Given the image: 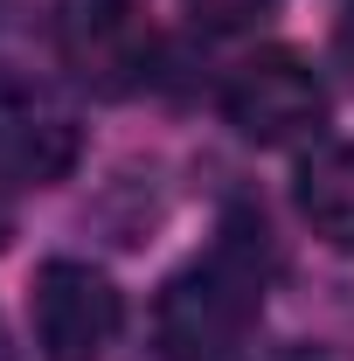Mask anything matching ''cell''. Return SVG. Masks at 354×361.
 <instances>
[{
    "label": "cell",
    "mask_w": 354,
    "mask_h": 361,
    "mask_svg": "<svg viewBox=\"0 0 354 361\" xmlns=\"http://www.w3.org/2000/svg\"><path fill=\"white\" fill-rule=\"evenodd\" d=\"M222 118L250 146H299L326 126V84L306 56L292 49H257L250 63H236V77L222 84Z\"/></svg>",
    "instance_id": "cell-2"
},
{
    "label": "cell",
    "mask_w": 354,
    "mask_h": 361,
    "mask_svg": "<svg viewBox=\"0 0 354 361\" xmlns=\"http://www.w3.org/2000/svg\"><path fill=\"white\" fill-rule=\"evenodd\" d=\"M56 49H63L70 77L104 90V97H126L153 70V28L139 21L133 0H63Z\"/></svg>",
    "instance_id": "cell-5"
},
{
    "label": "cell",
    "mask_w": 354,
    "mask_h": 361,
    "mask_svg": "<svg viewBox=\"0 0 354 361\" xmlns=\"http://www.w3.org/2000/svg\"><path fill=\"white\" fill-rule=\"evenodd\" d=\"M334 56H341V70H348V84H354V0H341V21H334Z\"/></svg>",
    "instance_id": "cell-8"
},
{
    "label": "cell",
    "mask_w": 354,
    "mask_h": 361,
    "mask_svg": "<svg viewBox=\"0 0 354 361\" xmlns=\"http://www.w3.org/2000/svg\"><path fill=\"white\" fill-rule=\"evenodd\" d=\"M28 313H35V341H42L49 361H97L118 326H126V306H118V285L104 271L77 264V257H49L28 285Z\"/></svg>",
    "instance_id": "cell-4"
},
{
    "label": "cell",
    "mask_w": 354,
    "mask_h": 361,
    "mask_svg": "<svg viewBox=\"0 0 354 361\" xmlns=\"http://www.w3.org/2000/svg\"><path fill=\"white\" fill-rule=\"evenodd\" d=\"M264 361H306V355H264Z\"/></svg>",
    "instance_id": "cell-11"
},
{
    "label": "cell",
    "mask_w": 354,
    "mask_h": 361,
    "mask_svg": "<svg viewBox=\"0 0 354 361\" xmlns=\"http://www.w3.org/2000/svg\"><path fill=\"white\" fill-rule=\"evenodd\" d=\"M264 278H271V243L264 223L229 216L222 236L181 264L160 299H153V341L167 361H229L264 313Z\"/></svg>",
    "instance_id": "cell-1"
},
{
    "label": "cell",
    "mask_w": 354,
    "mask_h": 361,
    "mask_svg": "<svg viewBox=\"0 0 354 361\" xmlns=\"http://www.w3.org/2000/svg\"><path fill=\"white\" fill-rule=\"evenodd\" d=\"M0 361H14V348H7V326H0Z\"/></svg>",
    "instance_id": "cell-10"
},
{
    "label": "cell",
    "mask_w": 354,
    "mask_h": 361,
    "mask_svg": "<svg viewBox=\"0 0 354 361\" xmlns=\"http://www.w3.org/2000/svg\"><path fill=\"white\" fill-rule=\"evenodd\" d=\"M77 153H84V126L63 104V90L21 70H0V180L49 188L77 167Z\"/></svg>",
    "instance_id": "cell-3"
},
{
    "label": "cell",
    "mask_w": 354,
    "mask_h": 361,
    "mask_svg": "<svg viewBox=\"0 0 354 361\" xmlns=\"http://www.w3.org/2000/svg\"><path fill=\"white\" fill-rule=\"evenodd\" d=\"M14 180H0V250H7V236H14V195H7Z\"/></svg>",
    "instance_id": "cell-9"
},
{
    "label": "cell",
    "mask_w": 354,
    "mask_h": 361,
    "mask_svg": "<svg viewBox=\"0 0 354 361\" xmlns=\"http://www.w3.org/2000/svg\"><path fill=\"white\" fill-rule=\"evenodd\" d=\"M181 7H188L202 28H250L271 0H181Z\"/></svg>",
    "instance_id": "cell-7"
},
{
    "label": "cell",
    "mask_w": 354,
    "mask_h": 361,
    "mask_svg": "<svg viewBox=\"0 0 354 361\" xmlns=\"http://www.w3.org/2000/svg\"><path fill=\"white\" fill-rule=\"evenodd\" d=\"M292 195H299L306 229L326 250H354V146H319L299 167Z\"/></svg>",
    "instance_id": "cell-6"
}]
</instances>
